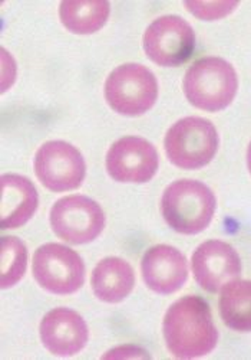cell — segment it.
<instances>
[{"mask_svg": "<svg viewBox=\"0 0 251 360\" xmlns=\"http://www.w3.org/2000/svg\"><path fill=\"white\" fill-rule=\"evenodd\" d=\"M168 352L178 359H196L211 353L218 343V330L204 298L185 295L170 306L163 321Z\"/></svg>", "mask_w": 251, "mask_h": 360, "instance_id": "1", "label": "cell"}, {"mask_svg": "<svg viewBox=\"0 0 251 360\" xmlns=\"http://www.w3.org/2000/svg\"><path fill=\"white\" fill-rule=\"evenodd\" d=\"M215 209L214 192L194 179L175 180L167 186L161 198L164 221L181 235H197L208 228Z\"/></svg>", "mask_w": 251, "mask_h": 360, "instance_id": "2", "label": "cell"}, {"mask_svg": "<svg viewBox=\"0 0 251 360\" xmlns=\"http://www.w3.org/2000/svg\"><path fill=\"white\" fill-rule=\"evenodd\" d=\"M184 94L196 108L217 112L226 110L238 91V77L234 67L219 56H205L186 70Z\"/></svg>", "mask_w": 251, "mask_h": 360, "instance_id": "3", "label": "cell"}, {"mask_svg": "<svg viewBox=\"0 0 251 360\" xmlns=\"http://www.w3.org/2000/svg\"><path fill=\"white\" fill-rule=\"evenodd\" d=\"M219 137L215 126L203 117H184L174 123L164 139L168 160L184 170L207 166L217 155Z\"/></svg>", "mask_w": 251, "mask_h": 360, "instance_id": "4", "label": "cell"}, {"mask_svg": "<svg viewBox=\"0 0 251 360\" xmlns=\"http://www.w3.org/2000/svg\"><path fill=\"white\" fill-rule=\"evenodd\" d=\"M160 94L158 81L142 64L128 63L116 67L105 79L104 96L108 105L125 117L148 112Z\"/></svg>", "mask_w": 251, "mask_h": 360, "instance_id": "5", "label": "cell"}, {"mask_svg": "<svg viewBox=\"0 0 251 360\" xmlns=\"http://www.w3.org/2000/svg\"><path fill=\"white\" fill-rule=\"evenodd\" d=\"M49 222L62 241L71 245H85L102 233L107 218L97 200L85 195H69L53 203Z\"/></svg>", "mask_w": 251, "mask_h": 360, "instance_id": "6", "label": "cell"}, {"mask_svg": "<svg viewBox=\"0 0 251 360\" xmlns=\"http://www.w3.org/2000/svg\"><path fill=\"white\" fill-rule=\"evenodd\" d=\"M32 274L45 291L56 295H69L82 288L86 268L82 257L72 248L48 243L34 254Z\"/></svg>", "mask_w": 251, "mask_h": 360, "instance_id": "7", "label": "cell"}, {"mask_svg": "<svg viewBox=\"0 0 251 360\" xmlns=\"http://www.w3.org/2000/svg\"><path fill=\"white\" fill-rule=\"evenodd\" d=\"M142 46L154 64L167 68L179 67L196 49V32L185 19L164 15L152 20L145 29Z\"/></svg>", "mask_w": 251, "mask_h": 360, "instance_id": "8", "label": "cell"}, {"mask_svg": "<svg viewBox=\"0 0 251 360\" xmlns=\"http://www.w3.org/2000/svg\"><path fill=\"white\" fill-rule=\"evenodd\" d=\"M35 174L50 192L78 189L86 176V162L79 148L64 140L42 144L35 156Z\"/></svg>", "mask_w": 251, "mask_h": 360, "instance_id": "9", "label": "cell"}, {"mask_svg": "<svg viewBox=\"0 0 251 360\" xmlns=\"http://www.w3.org/2000/svg\"><path fill=\"white\" fill-rule=\"evenodd\" d=\"M105 165L115 182L142 185L158 172L160 156L155 146L147 139L125 136L109 147Z\"/></svg>", "mask_w": 251, "mask_h": 360, "instance_id": "10", "label": "cell"}, {"mask_svg": "<svg viewBox=\"0 0 251 360\" xmlns=\"http://www.w3.org/2000/svg\"><path fill=\"white\" fill-rule=\"evenodd\" d=\"M191 268L197 284L207 292H218L241 274L238 252L219 239H208L193 254Z\"/></svg>", "mask_w": 251, "mask_h": 360, "instance_id": "11", "label": "cell"}, {"mask_svg": "<svg viewBox=\"0 0 251 360\" xmlns=\"http://www.w3.org/2000/svg\"><path fill=\"white\" fill-rule=\"evenodd\" d=\"M43 347L60 357H71L85 349L89 340V328L83 317L68 307L48 311L39 326Z\"/></svg>", "mask_w": 251, "mask_h": 360, "instance_id": "12", "label": "cell"}, {"mask_svg": "<svg viewBox=\"0 0 251 360\" xmlns=\"http://www.w3.org/2000/svg\"><path fill=\"white\" fill-rule=\"evenodd\" d=\"M141 274L145 285L161 295L177 292L188 280L185 255L167 244L154 245L141 259Z\"/></svg>", "mask_w": 251, "mask_h": 360, "instance_id": "13", "label": "cell"}, {"mask_svg": "<svg viewBox=\"0 0 251 360\" xmlns=\"http://www.w3.org/2000/svg\"><path fill=\"white\" fill-rule=\"evenodd\" d=\"M39 206L35 185L22 174L6 173L0 179V228L16 229L27 224Z\"/></svg>", "mask_w": 251, "mask_h": 360, "instance_id": "14", "label": "cell"}, {"mask_svg": "<svg viewBox=\"0 0 251 360\" xmlns=\"http://www.w3.org/2000/svg\"><path fill=\"white\" fill-rule=\"evenodd\" d=\"M90 287L100 302L118 304L133 292L135 271L128 261L119 257H107L93 268Z\"/></svg>", "mask_w": 251, "mask_h": 360, "instance_id": "15", "label": "cell"}, {"mask_svg": "<svg viewBox=\"0 0 251 360\" xmlns=\"http://www.w3.org/2000/svg\"><path fill=\"white\" fill-rule=\"evenodd\" d=\"M111 15L107 0H64L59 5V19L69 32L90 35L105 26Z\"/></svg>", "mask_w": 251, "mask_h": 360, "instance_id": "16", "label": "cell"}, {"mask_svg": "<svg viewBox=\"0 0 251 360\" xmlns=\"http://www.w3.org/2000/svg\"><path fill=\"white\" fill-rule=\"evenodd\" d=\"M219 316L234 332H251V281L234 280L219 291Z\"/></svg>", "mask_w": 251, "mask_h": 360, "instance_id": "17", "label": "cell"}, {"mask_svg": "<svg viewBox=\"0 0 251 360\" xmlns=\"http://www.w3.org/2000/svg\"><path fill=\"white\" fill-rule=\"evenodd\" d=\"M0 264H2V278L0 285L4 290L15 287L26 273L27 248L18 236H2L0 241Z\"/></svg>", "mask_w": 251, "mask_h": 360, "instance_id": "18", "label": "cell"}, {"mask_svg": "<svg viewBox=\"0 0 251 360\" xmlns=\"http://www.w3.org/2000/svg\"><path fill=\"white\" fill-rule=\"evenodd\" d=\"M238 2L231 0H214V2H184V8L201 20H218L229 16L238 8Z\"/></svg>", "mask_w": 251, "mask_h": 360, "instance_id": "19", "label": "cell"}, {"mask_svg": "<svg viewBox=\"0 0 251 360\" xmlns=\"http://www.w3.org/2000/svg\"><path fill=\"white\" fill-rule=\"evenodd\" d=\"M102 357H105V359H109V357H115V359H141V357H149V354H148V352H145L140 346L122 345V346H116V347L108 350Z\"/></svg>", "mask_w": 251, "mask_h": 360, "instance_id": "20", "label": "cell"}, {"mask_svg": "<svg viewBox=\"0 0 251 360\" xmlns=\"http://www.w3.org/2000/svg\"><path fill=\"white\" fill-rule=\"evenodd\" d=\"M247 167H248V172L251 174V141H250V144L247 147Z\"/></svg>", "mask_w": 251, "mask_h": 360, "instance_id": "21", "label": "cell"}]
</instances>
